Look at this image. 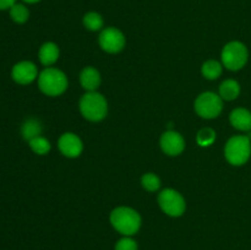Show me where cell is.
<instances>
[{"label":"cell","instance_id":"cell-1","mask_svg":"<svg viewBox=\"0 0 251 250\" xmlns=\"http://www.w3.org/2000/svg\"><path fill=\"white\" fill-rule=\"evenodd\" d=\"M110 223L117 232L125 237L135 234L141 227V217L139 212L131 207H117L110 213Z\"/></svg>","mask_w":251,"mask_h":250},{"label":"cell","instance_id":"cell-2","mask_svg":"<svg viewBox=\"0 0 251 250\" xmlns=\"http://www.w3.org/2000/svg\"><path fill=\"white\" fill-rule=\"evenodd\" d=\"M39 90L47 96L55 97L64 93L68 88V77L59 69L47 68L38 76Z\"/></svg>","mask_w":251,"mask_h":250},{"label":"cell","instance_id":"cell-3","mask_svg":"<svg viewBox=\"0 0 251 250\" xmlns=\"http://www.w3.org/2000/svg\"><path fill=\"white\" fill-rule=\"evenodd\" d=\"M225 156L233 166H243L250 159L251 139L247 135H237L228 140L225 147Z\"/></svg>","mask_w":251,"mask_h":250},{"label":"cell","instance_id":"cell-4","mask_svg":"<svg viewBox=\"0 0 251 250\" xmlns=\"http://www.w3.org/2000/svg\"><path fill=\"white\" fill-rule=\"evenodd\" d=\"M81 114L90 122H100L108 113L107 100L98 92H87L80 100Z\"/></svg>","mask_w":251,"mask_h":250},{"label":"cell","instance_id":"cell-5","mask_svg":"<svg viewBox=\"0 0 251 250\" xmlns=\"http://www.w3.org/2000/svg\"><path fill=\"white\" fill-rule=\"evenodd\" d=\"M221 58H222V64L225 68H227L228 70L238 71L247 65L249 51L244 43L239 41H233L226 44Z\"/></svg>","mask_w":251,"mask_h":250},{"label":"cell","instance_id":"cell-6","mask_svg":"<svg viewBox=\"0 0 251 250\" xmlns=\"http://www.w3.org/2000/svg\"><path fill=\"white\" fill-rule=\"evenodd\" d=\"M223 109V102L221 96L213 92L201 93L195 100V110L201 118L213 119L221 114Z\"/></svg>","mask_w":251,"mask_h":250},{"label":"cell","instance_id":"cell-7","mask_svg":"<svg viewBox=\"0 0 251 250\" xmlns=\"http://www.w3.org/2000/svg\"><path fill=\"white\" fill-rule=\"evenodd\" d=\"M159 207L164 213L172 217H179L185 212L186 203L181 194L174 189H164L158 195Z\"/></svg>","mask_w":251,"mask_h":250},{"label":"cell","instance_id":"cell-8","mask_svg":"<svg viewBox=\"0 0 251 250\" xmlns=\"http://www.w3.org/2000/svg\"><path fill=\"white\" fill-rule=\"evenodd\" d=\"M100 46L104 51L110 54L119 53L125 47V37L120 29L115 27H107L100 34Z\"/></svg>","mask_w":251,"mask_h":250},{"label":"cell","instance_id":"cell-9","mask_svg":"<svg viewBox=\"0 0 251 250\" xmlns=\"http://www.w3.org/2000/svg\"><path fill=\"white\" fill-rule=\"evenodd\" d=\"M38 76L37 66L32 61L24 60L15 64L11 70V77L19 85H29Z\"/></svg>","mask_w":251,"mask_h":250},{"label":"cell","instance_id":"cell-10","mask_svg":"<svg viewBox=\"0 0 251 250\" xmlns=\"http://www.w3.org/2000/svg\"><path fill=\"white\" fill-rule=\"evenodd\" d=\"M161 147L162 151L169 156H178L185 149V141L184 137L178 131L169 130L162 134L161 136Z\"/></svg>","mask_w":251,"mask_h":250},{"label":"cell","instance_id":"cell-11","mask_svg":"<svg viewBox=\"0 0 251 250\" xmlns=\"http://www.w3.org/2000/svg\"><path fill=\"white\" fill-rule=\"evenodd\" d=\"M59 150L64 156L69 157V158H75L81 154L83 150L82 141L80 137L74 132H65L60 136L58 142Z\"/></svg>","mask_w":251,"mask_h":250},{"label":"cell","instance_id":"cell-12","mask_svg":"<svg viewBox=\"0 0 251 250\" xmlns=\"http://www.w3.org/2000/svg\"><path fill=\"white\" fill-rule=\"evenodd\" d=\"M229 122L240 131H251V112L247 108H235L230 113Z\"/></svg>","mask_w":251,"mask_h":250},{"label":"cell","instance_id":"cell-13","mask_svg":"<svg viewBox=\"0 0 251 250\" xmlns=\"http://www.w3.org/2000/svg\"><path fill=\"white\" fill-rule=\"evenodd\" d=\"M80 82L87 92H95L100 85V75L97 69L92 66L83 69L80 74Z\"/></svg>","mask_w":251,"mask_h":250},{"label":"cell","instance_id":"cell-14","mask_svg":"<svg viewBox=\"0 0 251 250\" xmlns=\"http://www.w3.org/2000/svg\"><path fill=\"white\" fill-rule=\"evenodd\" d=\"M39 60L43 65L50 66L58 60L59 58V48L53 42H47L39 49Z\"/></svg>","mask_w":251,"mask_h":250},{"label":"cell","instance_id":"cell-15","mask_svg":"<svg viewBox=\"0 0 251 250\" xmlns=\"http://www.w3.org/2000/svg\"><path fill=\"white\" fill-rule=\"evenodd\" d=\"M42 130H43V127H42L41 122H39L38 119H36V118H31V119H27L26 122L22 124L21 134L25 140L31 141L34 137L41 136Z\"/></svg>","mask_w":251,"mask_h":250},{"label":"cell","instance_id":"cell-16","mask_svg":"<svg viewBox=\"0 0 251 250\" xmlns=\"http://www.w3.org/2000/svg\"><path fill=\"white\" fill-rule=\"evenodd\" d=\"M240 95V85L238 81L232 80H226L221 83L220 86V96L222 100H233L238 98Z\"/></svg>","mask_w":251,"mask_h":250},{"label":"cell","instance_id":"cell-17","mask_svg":"<svg viewBox=\"0 0 251 250\" xmlns=\"http://www.w3.org/2000/svg\"><path fill=\"white\" fill-rule=\"evenodd\" d=\"M223 66L222 64L218 63L217 60H207L203 63L202 68H201V73L208 80H216L222 75Z\"/></svg>","mask_w":251,"mask_h":250},{"label":"cell","instance_id":"cell-18","mask_svg":"<svg viewBox=\"0 0 251 250\" xmlns=\"http://www.w3.org/2000/svg\"><path fill=\"white\" fill-rule=\"evenodd\" d=\"M10 17L16 24H25L29 17V11L24 4H15L10 7Z\"/></svg>","mask_w":251,"mask_h":250},{"label":"cell","instance_id":"cell-19","mask_svg":"<svg viewBox=\"0 0 251 250\" xmlns=\"http://www.w3.org/2000/svg\"><path fill=\"white\" fill-rule=\"evenodd\" d=\"M83 25L90 31H100L103 27V19L98 12H87L83 16Z\"/></svg>","mask_w":251,"mask_h":250},{"label":"cell","instance_id":"cell-20","mask_svg":"<svg viewBox=\"0 0 251 250\" xmlns=\"http://www.w3.org/2000/svg\"><path fill=\"white\" fill-rule=\"evenodd\" d=\"M29 142V147L37 154H47L50 151V142L43 136H38L32 139Z\"/></svg>","mask_w":251,"mask_h":250},{"label":"cell","instance_id":"cell-21","mask_svg":"<svg viewBox=\"0 0 251 250\" xmlns=\"http://www.w3.org/2000/svg\"><path fill=\"white\" fill-rule=\"evenodd\" d=\"M198 144L202 147L211 146L216 140V132L211 127H203L198 134Z\"/></svg>","mask_w":251,"mask_h":250},{"label":"cell","instance_id":"cell-22","mask_svg":"<svg viewBox=\"0 0 251 250\" xmlns=\"http://www.w3.org/2000/svg\"><path fill=\"white\" fill-rule=\"evenodd\" d=\"M141 184L147 191H156L161 186V179L154 173H146L142 176Z\"/></svg>","mask_w":251,"mask_h":250},{"label":"cell","instance_id":"cell-23","mask_svg":"<svg viewBox=\"0 0 251 250\" xmlns=\"http://www.w3.org/2000/svg\"><path fill=\"white\" fill-rule=\"evenodd\" d=\"M115 250H137V243L129 237H124L115 244Z\"/></svg>","mask_w":251,"mask_h":250},{"label":"cell","instance_id":"cell-24","mask_svg":"<svg viewBox=\"0 0 251 250\" xmlns=\"http://www.w3.org/2000/svg\"><path fill=\"white\" fill-rule=\"evenodd\" d=\"M15 4H16V0H0V10L10 9Z\"/></svg>","mask_w":251,"mask_h":250},{"label":"cell","instance_id":"cell-25","mask_svg":"<svg viewBox=\"0 0 251 250\" xmlns=\"http://www.w3.org/2000/svg\"><path fill=\"white\" fill-rule=\"evenodd\" d=\"M24 2H27V4H36V2L41 1V0H22Z\"/></svg>","mask_w":251,"mask_h":250}]
</instances>
